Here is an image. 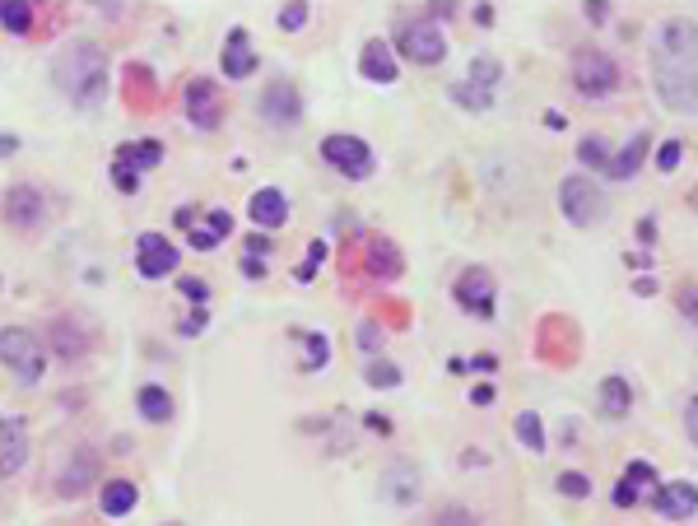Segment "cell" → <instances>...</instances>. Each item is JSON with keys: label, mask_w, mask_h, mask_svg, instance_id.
<instances>
[{"label": "cell", "mask_w": 698, "mask_h": 526, "mask_svg": "<svg viewBox=\"0 0 698 526\" xmlns=\"http://www.w3.org/2000/svg\"><path fill=\"white\" fill-rule=\"evenodd\" d=\"M652 80H657V94L666 98V108H694V24L689 19L661 24L657 47H652Z\"/></svg>", "instance_id": "6da1fadb"}, {"label": "cell", "mask_w": 698, "mask_h": 526, "mask_svg": "<svg viewBox=\"0 0 698 526\" xmlns=\"http://www.w3.org/2000/svg\"><path fill=\"white\" fill-rule=\"evenodd\" d=\"M56 80L75 103H94L103 98V52L94 42H75L70 52H61L56 61Z\"/></svg>", "instance_id": "7a4b0ae2"}, {"label": "cell", "mask_w": 698, "mask_h": 526, "mask_svg": "<svg viewBox=\"0 0 698 526\" xmlns=\"http://www.w3.org/2000/svg\"><path fill=\"white\" fill-rule=\"evenodd\" d=\"M0 364L10 368L19 382H28V387H33V382L42 378V364H47V359H42V345L28 336V331H19V326H5V331H0Z\"/></svg>", "instance_id": "3957f363"}, {"label": "cell", "mask_w": 698, "mask_h": 526, "mask_svg": "<svg viewBox=\"0 0 698 526\" xmlns=\"http://www.w3.org/2000/svg\"><path fill=\"white\" fill-rule=\"evenodd\" d=\"M498 80H503V66H498L494 56H475L466 70V84H457L452 94H457V103H466L470 112H489L494 108V94H498Z\"/></svg>", "instance_id": "277c9868"}, {"label": "cell", "mask_w": 698, "mask_h": 526, "mask_svg": "<svg viewBox=\"0 0 698 526\" xmlns=\"http://www.w3.org/2000/svg\"><path fill=\"white\" fill-rule=\"evenodd\" d=\"M573 84L591 98H605L619 89V66L605 52H596V47H582V52L573 56Z\"/></svg>", "instance_id": "5b68a950"}, {"label": "cell", "mask_w": 698, "mask_h": 526, "mask_svg": "<svg viewBox=\"0 0 698 526\" xmlns=\"http://www.w3.org/2000/svg\"><path fill=\"white\" fill-rule=\"evenodd\" d=\"M564 215L578 224V229H596L605 215V191L591 182V177H568L564 182Z\"/></svg>", "instance_id": "8992f818"}, {"label": "cell", "mask_w": 698, "mask_h": 526, "mask_svg": "<svg viewBox=\"0 0 698 526\" xmlns=\"http://www.w3.org/2000/svg\"><path fill=\"white\" fill-rule=\"evenodd\" d=\"M396 47H401L410 61H419V66H438V61L447 56L443 28L433 24V19H410V24L396 33Z\"/></svg>", "instance_id": "52a82bcc"}, {"label": "cell", "mask_w": 698, "mask_h": 526, "mask_svg": "<svg viewBox=\"0 0 698 526\" xmlns=\"http://www.w3.org/2000/svg\"><path fill=\"white\" fill-rule=\"evenodd\" d=\"M322 159L336 168V173H345V177H368L373 173V149L363 145L359 135H326L322 140Z\"/></svg>", "instance_id": "ba28073f"}, {"label": "cell", "mask_w": 698, "mask_h": 526, "mask_svg": "<svg viewBox=\"0 0 698 526\" xmlns=\"http://www.w3.org/2000/svg\"><path fill=\"white\" fill-rule=\"evenodd\" d=\"M452 294H457V303L466 312H475V317H494V275H489L484 266L461 270Z\"/></svg>", "instance_id": "9c48e42d"}, {"label": "cell", "mask_w": 698, "mask_h": 526, "mask_svg": "<svg viewBox=\"0 0 698 526\" xmlns=\"http://www.w3.org/2000/svg\"><path fill=\"white\" fill-rule=\"evenodd\" d=\"M140 275L145 280H163V275H173L177 266V247L163 238V233H140Z\"/></svg>", "instance_id": "30bf717a"}, {"label": "cell", "mask_w": 698, "mask_h": 526, "mask_svg": "<svg viewBox=\"0 0 698 526\" xmlns=\"http://www.w3.org/2000/svg\"><path fill=\"white\" fill-rule=\"evenodd\" d=\"M261 117H266V126H298L303 108H298L294 84H270L266 98H261Z\"/></svg>", "instance_id": "8fae6325"}, {"label": "cell", "mask_w": 698, "mask_h": 526, "mask_svg": "<svg viewBox=\"0 0 698 526\" xmlns=\"http://www.w3.org/2000/svg\"><path fill=\"white\" fill-rule=\"evenodd\" d=\"M24 457H28L24 424H19V419H10V415H0V480L19 471V466H24Z\"/></svg>", "instance_id": "7c38bea8"}, {"label": "cell", "mask_w": 698, "mask_h": 526, "mask_svg": "<svg viewBox=\"0 0 698 526\" xmlns=\"http://www.w3.org/2000/svg\"><path fill=\"white\" fill-rule=\"evenodd\" d=\"M359 75L373 84H396V52H391L387 42H363L359 52Z\"/></svg>", "instance_id": "4fadbf2b"}, {"label": "cell", "mask_w": 698, "mask_h": 526, "mask_svg": "<svg viewBox=\"0 0 698 526\" xmlns=\"http://www.w3.org/2000/svg\"><path fill=\"white\" fill-rule=\"evenodd\" d=\"M247 215H252L256 229H280L284 219H289V201H284L280 187H261L252 196V205H247Z\"/></svg>", "instance_id": "5bb4252c"}, {"label": "cell", "mask_w": 698, "mask_h": 526, "mask_svg": "<svg viewBox=\"0 0 698 526\" xmlns=\"http://www.w3.org/2000/svg\"><path fill=\"white\" fill-rule=\"evenodd\" d=\"M652 503H657V513H661V517H671V522H685V517H694L698 489L689 485V480H675V485H661Z\"/></svg>", "instance_id": "9a60e30c"}, {"label": "cell", "mask_w": 698, "mask_h": 526, "mask_svg": "<svg viewBox=\"0 0 698 526\" xmlns=\"http://www.w3.org/2000/svg\"><path fill=\"white\" fill-rule=\"evenodd\" d=\"M252 70H256L252 38H247V28H233L229 42H224V75H229V80H247Z\"/></svg>", "instance_id": "2e32d148"}, {"label": "cell", "mask_w": 698, "mask_h": 526, "mask_svg": "<svg viewBox=\"0 0 698 526\" xmlns=\"http://www.w3.org/2000/svg\"><path fill=\"white\" fill-rule=\"evenodd\" d=\"M159 159H163V145H159V140L121 145V149H117V168H112V173H117V177H135V182H140V168H154Z\"/></svg>", "instance_id": "e0dca14e"}, {"label": "cell", "mask_w": 698, "mask_h": 526, "mask_svg": "<svg viewBox=\"0 0 698 526\" xmlns=\"http://www.w3.org/2000/svg\"><path fill=\"white\" fill-rule=\"evenodd\" d=\"M187 112L196 126H219V94L210 80H191L187 89Z\"/></svg>", "instance_id": "ac0fdd59"}, {"label": "cell", "mask_w": 698, "mask_h": 526, "mask_svg": "<svg viewBox=\"0 0 698 526\" xmlns=\"http://www.w3.org/2000/svg\"><path fill=\"white\" fill-rule=\"evenodd\" d=\"M638 485H657V471H652L647 461H629V475L615 485V508H633L638 494H643Z\"/></svg>", "instance_id": "d6986e66"}, {"label": "cell", "mask_w": 698, "mask_h": 526, "mask_svg": "<svg viewBox=\"0 0 698 526\" xmlns=\"http://www.w3.org/2000/svg\"><path fill=\"white\" fill-rule=\"evenodd\" d=\"M647 145H652V140H647V135L638 131V135L629 140V145H624V149L615 154V159H610V168H605V173H610V177H633L638 168H643V159H647Z\"/></svg>", "instance_id": "ffe728a7"}, {"label": "cell", "mask_w": 698, "mask_h": 526, "mask_svg": "<svg viewBox=\"0 0 698 526\" xmlns=\"http://www.w3.org/2000/svg\"><path fill=\"white\" fill-rule=\"evenodd\" d=\"M229 229H233V219L224 215V210H215L201 229H191V247H196V252H210V247H219L224 238H229Z\"/></svg>", "instance_id": "44dd1931"}, {"label": "cell", "mask_w": 698, "mask_h": 526, "mask_svg": "<svg viewBox=\"0 0 698 526\" xmlns=\"http://www.w3.org/2000/svg\"><path fill=\"white\" fill-rule=\"evenodd\" d=\"M135 499H140V489H135L131 480H112V485H103V513L108 517H126L135 508Z\"/></svg>", "instance_id": "7402d4cb"}, {"label": "cell", "mask_w": 698, "mask_h": 526, "mask_svg": "<svg viewBox=\"0 0 698 526\" xmlns=\"http://www.w3.org/2000/svg\"><path fill=\"white\" fill-rule=\"evenodd\" d=\"M135 401H140V415L154 419V424L173 419V396L163 392V387H140V392H135Z\"/></svg>", "instance_id": "603a6c76"}, {"label": "cell", "mask_w": 698, "mask_h": 526, "mask_svg": "<svg viewBox=\"0 0 698 526\" xmlns=\"http://www.w3.org/2000/svg\"><path fill=\"white\" fill-rule=\"evenodd\" d=\"M368 266H373V275H382V280H396L401 275V252L387 243V238H377L373 243V252H368Z\"/></svg>", "instance_id": "cb8c5ba5"}, {"label": "cell", "mask_w": 698, "mask_h": 526, "mask_svg": "<svg viewBox=\"0 0 698 526\" xmlns=\"http://www.w3.org/2000/svg\"><path fill=\"white\" fill-rule=\"evenodd\" d=\"M629 382L624 378H605V387H601V405H605V415H629Z\"/></svg>", "instance_id": "d4e9b609"}, {"label": "cell", "mask_w": 698, "mask_h": 526, "mask_svg": "<svg viewBox=\"0 0 698 526\" xmlns=\"http://www.w3.org/2000/svg\"><path fill=\"white\" fill-rule=\"evenodd\" d=\"M10 219L14 224H38V196H33L28 187L10 191Z\"/></svg>", "instance_id": "484cf974"}, {"label": "cell", "mask_w": 698, "mask_h": 526, "mask_svg": "<svg viewBox=\"0 0 698 526\" xmlns=\"http://www.w3.org/2000/svg\"><path fill=\"white\" fill-rule=\"evenodd\" d=\"M0 24L10 33H28L33 28V10L28 5H14V0H0Z\"/></svg>", "instance_id": "4316f807"}, {"label": "cell", "mask_w": 698, "mask_h": 526, "mask_svg": "<svg viewBox=\"0 0 698 526\" xmlns=\"http://www.w3.org/2000/svg\"><path fill=\"white\" fill-rule=\"evenodd\" d=\"M517 438H522L531 452H545V429H540V415H517Z\"/></svg>", "instance_id": "83f0119b"}, {"label": "cell", "mask_w": 698, "mask_h": 526, "mask_svg": "<svg viewBox=\"0 0 698 526\" xmlns=\"http://www.w3.org/2000/svg\"><path fill=\"white\" fill-rule=\"evenodd\" d=\"M582 163H587V168H610V149H605V140H596V135H587V140H582Z\"/></svg>", "instance_id": "f1b7e54d"}, {"label": "cell", "mask_w": 698, "mask_h": 526, "mask_svg": "<svg viewBox=\"0 0 698 526\" xmlns=\"http://www.w3.org/2000/svg\"><path fill=\"white\" fill-rule=\"evenodd\" d=\"M559 489H564L568 499H587L591 480H587V475H578V471H564V475H559Z\"/></svg>", "instance_id": "f546056e"}, {"label": "cell", "mask_w": 698, "mask_h": 526, "mask_svg": "<svg viewBox=\"0 0 698 526\" xmlns=\"http://www.w3.org/2000/svg\"><path fill=\"white\" fill-rule=\"evenodd\" d=\"M308 340V364L303 368H317V364H326L331 359V345H326V336H303Z\"/></svg>", "instance_id": "4dcf8cb0"}, {"label": "cell", "mask_w": 698, "mask_h": 526, "mask_svg": "<svg viewBox=\"0 0 698 526\" xmlns=\"http://www.w3.org/2000/svg\"><path fill=\"white\" fill-rule=\"evenodd\" d=\"M368 382H373V387H396V382H401V368L373 364V368H368Z\"/></svg>", "instance_id": "1f68e13d"}, {"label": "cell", "mask_w": 698, "mask_h": 526, "mask_svg": "<svg viewBox=\"0 0 698 526\" xmlns=\"http://www.w3.org/2000/svg\"><path fill=\"white\" fill-rule=\"evenodd\" d=\"M680 154H685V145H680V140H666V145H661V154H657V163L666 168V173H671V168H680Z\"/></svg>", "instance_id": "d6a6232c"}, {"label": "cell", "mask_w": 698, "mask_h": 526, "mask_svg": "<svg viewBox=\"0 0 698 526\" xmlns=\"http://www.w3.org/2000/svg\"><path fill=\"white\" fill-rule=\"evenodd\" d=\"M354 345H359V350H382V331H377V322H363Z\"/></svg>", "instance_id": "836d02e7"}, {"label": "cell", "mask_w": 698, "mask_h": 526, "mask_svg": "<svg viewBox=\"0 0 698 526\" xmlns=\"http://www.w3.org/2000/svg\"><path fill=\"white\" fill-rule=\"evenodd\" d=\"M308 24V5H294V10L280 14V28H303Z\"/></svg>", "instance_id": "e575fe53"}, {"label": "cell", "mask_w": 698, "mask_h": 526, "mask_svg": "<svg viewBox=\"0 0 698 526\" xmlns=\"http://www.w3.org/2000/svg\"><path fill=\"white\" fill-rule=\"evenodd\" d=\"M242 275H252V280H261V275H266V266H261V257H252V252H242Z\"/></svg>", "instance_id": "d590c367"}, {"label": "cell", "mask_w": 698, "mask_h": 526, "mask_svg": "<svg viewBox=\"0 0 698 526\" xmlns=\"http://www.w3.org/2000/svg\"><path fill=\"white\" fill-rule=\"evenodd\" d=\"M638 238H643V243H652V238H657V224H652V219H643V224H638Z\"/></svg>", "instance_id": "8d00e7d4"}]
</instances>
